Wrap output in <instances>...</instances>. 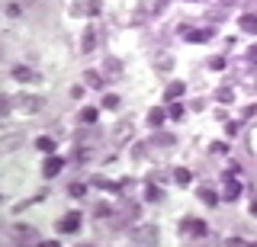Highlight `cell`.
<instances>
[{
    "label": "cell",
    "instance_id": "ffe728a7",
    "mask_svg": "<svg viewBox=\"0 0 257 247\" xmlns=\"http://www.w3.org/2000/svg\"><path fill=\"white\" fill-rule=\"evenodd\" d=\"M96 10H100V4H96V0H87V4L74 7V13H96Z\"/></svg>",
    "mask_w": 257,
    "mask_h": 247
},
{
    "label": "cell",
    "instance_id": "d6a6232c",
    "mask_svg": "<svg viewBox=\"0 0 257 247\" xmlns=\"http://www.w3.org/2000/svg\"><path fill=\"white\" fill-rule=\"evenodd\" d=\"M251 215H257V199H254V202H251Z\"/></svg>",
    "mask_w": 257,
    "mask_h": 247
},
{
    "label": "cell",
    "instance_id": "ac0fdd59",
    "mask_svg": "<svg viewBox=\"0 0 257 247\" xmlns=\"http://www.w3.org/2000/svg\"><path fill=\"white\" fill-rule=\"evenodd\" d=\"M174 183H180V186L190 183V170H187V167H177V170H174Z\"/></svg>",
    "mask_w": 257,
    "mask_h": 247
},
{
    "label": "cell",
    "instance_id": "2e32d148",
    "mask_svg": "<svg viewBox=\"0 0 257 247\" xmlns=\"http://www.w3.org/2000/svg\"><path fill=\"white\" fill-rule=\"evenodd\" d=\"M164 119H167V113H164V109H158V106H155V109H151V113H148V122L155 125V129H158L161 122H164Z\"/></svg>",
    "mask_w": 257,
    "mask_h": 247
},
{
    "label": "cell",
    "instance_id": "f546056e",
    "mask_svg": "<svg viewBox=\"0 0 257 247\" xmlns=\"http://www.w3.org/2000/svg\"><path fill=\"white\" fill-rule=\"evenodd\" d=\"M225 132H228L231 138H235V135H238V122H228V125H225Z\"/></svg>",
    "mask_w": 257,
    "mask_h": 247
},
{
    "label": "cell",
    "instance_id": "f1b7e54d",
    "mask_svg": "<svg viewBox=\"0 0 257 247\" xmlns=\"http://www.w3.org/2000/svg\"><path fill=\"white\" fill-rule=\"evenodd\" d=\"M71 196H84V186H80V183H71Z\"/></svg>",
    "mask_w": 257,
    "mask_h": 247
},
{
    "label": "cell",
    "instance_id": "5b68a950",
    "mask_svg": "<svg viewBox=\"0 0 257 247\" xmlns=\"http://www.w3.org/2000/svg\"><path fill=\"white\" fill-rule=\"evenodd\" d=\"M77 228H80V215H77V212H68V215L58 221V231H61V234H74Z\"/></svg>",
    "mask_w": 257,
    "mask_h": 247
},
{
    "label": "cell",
    "instance_id": "7c38bea8",
    "mask_svg": "<svg viewBox=\"0 0 257 247\" xmlns=\"http://www.w3.org/2000/svg\"><path fill=\"white\" fill-rule=\"evenodd\" d=\"M238 23H241V29H244V33H251V36L257 33V17H254V13H244Z\"/></svg>",
    "mask_w": 257,
    "mask_h": 247
},
{
    "label": "cell",
    "instance_id": "3957f363",
    "mask_svg": "<svg viewBox=\"0 0 257 247\" xmlns=\"http://www.w3.org/2000/svg\"><path fill=\"white\" fill-rule=\"evenodd\" d=\"M36 231H32L29 225H16L13 228V244H36Z\"/></svg>",
    "mask_w": 257,
    "mask_h": 247
},
{
    "label": "cell",
    "instance_id": "5bb4252c",
    "mask_svg": "<svg viewBox=\"0 0 257 247\" xmlns=\"http://www.w3.org/2000/svg\"><path fill=\"white\" fill-rule=\"evenodd\" d=\"M13 77H16V81H23V84H26V81H36V74H32V71L29 68H13Z\"/></svg>",
    "mask_w": 257,
    "mask_h": 247
},
{
    "label": "cell",
    "instance_id": "6da1fadb",
    "mask_svg": "<svg viewBox=\"0 0 257 247\" xmlns=\"http://www.w3.org/2000/svg\"><path fill=\"white\" fill-rule=\"evenodd\" d=\"M13 109H16V113L32 116V113H42V109H45V100L32 97V93H20V97H13Z\"/></svg>",
    "mask_w": 257,
    "mask_h": 247
},
{
    "label": "cell",
    "instance_id": "4fadbf2b",
    "mask_svg": "<svg viewBox=\"0 0 257 247\" xmlns=\"http://www.w3.org/2000/svg\"><path fill=\"white\" fill-rule=\"evenodd\" d=\"M183 90H187V87H183L180 81H174V84H171V87H167V90H164V100H177V97H180Z\"/></svg>",
    "mask_w": 257,
    "mask_h": 247
},
{
    "label": "cell",
    "instance_id": "d6986e66",
    "mask_svg": "<svg viewBox=\"0 0 257 247\" xmlns=\"http://www.w3.org/2000/svg\"><path fill=\"white\" fill-rule=\"evenodd\" d=\"M96 116H100V113H96V109H93V106H87V109H80V122H87V125H93V122H96Z\"/></svg>",
    "mask_w": 257,
    "mask_h": 247
},
{
    "label": "cell",
    "instance_id": "d4e9b609",
    "mask_svg": "<svg viewBox=\"0 0 257 247\" xmlns=\"http://www.w3.org/2000/svg\"><path fill=\"white\" fill-rule=\"evenodd\" d=\"M167 116H171V119H180L183 116V106H180V103H174V106L167 109Z\"/></svg>",
    "mask_w": 257,
    "mask_h": 247
},
{
    "label": "cell",
    "instance_id": "8992f818",
    "mask_svg": "<svg viewBox=\"0 0 257 247\" xmlns=\"http://www.w3.org/2000/svg\"><path fill=\"white\" fill-rule=\"evenodd\" d=\"M183 39H187V42H209V39H212V29H183Z\"/></svg>",
    "mask_w": 257,
    "mask_h": 247
},
{
    "label": "cell",
    "instance_id": "9a60e30c",
    "mask_svg": "<svg viewBox=\"0 0 257 247\" xmlns=\"http://www.w3.org/2000/svg\"><path fill=\"white\" fill-rule=\"evenodd\" d=\"M116 129H119V132H116V141H125V138H132V122H119Z\"/></svg>",
    "mask_w": 257,
    "mask_h": 247
},
{
    "label": "cell",
    "instance_id": "44dd1931",
    "mask_svg": "<svg viewBox=\"0 0 257 247\" xmlns=\"http://www.w3.org/2000/svg\"><path fill=\"white\" fill-rule=\"evenodd\" d=\"M199 199H203V202H206V205H215V202H219V196H215V193H212V189H206V186H203V189H199Z\"/></svg>",
    "mask_w": 257,
    "mask_h": 247
},
{
    "label": "cell",
    "instance_id": "4dcf8cb0",
    "mask_svg": "<svg viewBox=\"0 0 257 247\" xmlns=\"http://www.w3.org/2000/svg\"><path fill=\"white\" fill-rule=\"evenodd\" d=\"M225 151H228V148H225L222 141H215V145H212V154H225Z\"/></svg>",
    "mask_w": 257,
    "mask_h": 247
},
{
    "label": "cell",
    "instance_id": "1f68e13d",
    "mask_svg": "<svg viewBox=\"0 0 257 247\" xmlns=\"http://www.w3.org/2000/svg\"><path fill=\"white\" fill-rule=\"evenodd\" d=\"M247 61H254V65H257V49H247Z\"/></svg>",
    "mask_w": 257,
    "mask_h": 247
},
{
    "label": "cell",
    "instance_id": "e0dca14e",
    "mask_svg": "<svg viewBox=\"0 0 257 247\" xmlns=\"http://www.w3.org/2000/svg\"><path fill=\"white\" fill-rule=\"evenodd\" d=\"M215 97H219V103H235V87H222Z\"/></svg>",
    "mask_w": 257,
    "mask_h": 247
},
{
    "label": "cell",
    "instance_id": "484cf974",
    "mask_svg": "<svg viewBox=\"0 0 257 247\" xmlns=\"http://www.w3.org/2000/svg\"><path fill=\"white\" fill-rule=\"evenodd\" d=\"M10 97H4V93H0V116H4V113H10Z\"/></svg>",
    "mask_w": 257,
    "mask_h": 247
},
{
    "label": "cell",
    "instance_id": "ba28073f",
    "mask_svg": "<svg viewBox=\"0 0 257 247\" xmlns=\"http://www.w3.org/2000/svg\"><path fill=\"white\" fill-rule=\"evenodd\" d=\"M132 237H135L139 244H158V231H155V228H139Z\"/></svg>",
    "mask_w": 257,
    "mask_h": 247
},
{
    "label": "cell",
    "instance_id": "277c9868",
    "mask_svg": "<svg viewBox=\"0 0 257 247\" xmlns=\"http://www.w3.org/2000/svg\"><path fill=\"white\" fill-rule=\"evenodd\" d=\"M103 77H106V81H119V77H122V61L103 58Z\"/></svg>",
    "mask_w": 257,
    "mask_h": 247
},
{
    "label": "cell",
    "instance_id": "603a6c76",
    "mask_svg": "<svg viewBox=\"0 0 257 247\" xmlns=\"http://www.w3.org/2000/svg\"><path fill=\"white\" fill-rule=\"evenodd\" d=\"M103 106H106V109H119V97H116V93H109V97H103Z\"/></svg>",
    "mask_w": 257,
    "mask_h": 247
},
{
    "label": "cell",
    "instance_id": "52a82bcc",
    "mask_svg": "<svg viewBox=\"0 0 257 247\" xmlns=\"http://www.w3.org/2000/svg\"><path fill=\"white\" fill-rule=\"evenodd\" d=\"M80 52H84V55L96 52V29H93V26H87V33H84V42H80Z\"/></svg>",
    "mask_w": 257,
    "mask_h": 247
},
{
    "label": "cell",
    "instance_id": "7a4b0ae2",
    "mask_svg": "<svg viewBox=\"0 0 257 247\" xmlns=\"http://www.w3.org/2000/svg\"><path fill=\"white\" fill-rule=\"evenodd\" d=\"M180 231H187V234H193V237H203V234H209V225L203 218H183Z\"/></svg>",
    "mask_w": 257,
    "mask_h": 247
},
{
    "label": "cell",
    "instance_id": "83f0119b",
    "mask_svg": "<svg viewBox=\"0 0 257 247\" xmlns=\"http://www.w3.org/2000/svg\"><path fill=\"white\" fill-rule=\"evenodd\" d=\"M145 196H148V199H161V189L158 186H148V189H145Z\"/></svg>",
    "mask_w": 257,
    "mask_h": 247
},
{
    "label": "cell",
    "instance_id": "9c48e42d",
    "mask_svg": "<svg viewBox=\"0 0 257 247\" xmlns=\"http://www.w3.org/2000/svg\"><path fill=\"white\" fill-rule=\"evenodd\" d=\"M238 196H241V183L231 180V173H228V177H225V199L231 202V199H238Z\"/></svg>",
    "mask_w": 257,
    "mask_h": 247
},
{
    "label": "cell",
    "instance_id": "7402d4cb",
    "mask_svg": "<svg viewBox=\"0 0 257 247\" xmlns=\"http://www.w3.org/2000/svg\"><path fill=\"white\" fill-rule=\"evenodd\" d=\"M36 148L39 151H55V141L48 138V135H42V138H36Z\"/></svg>",
    "mask_w": 257,
    "mask_h": 247
},
{
    "label": "cell",
    "instance_id": "30bf717a",
    "mask_svg": "<svg viewBox=\"0 0 257 247\" xmlns=\"http://www.w3.org/2000/svg\"><path fill=\"white\" fill-rule=\"evenodd\" d=\"M61 167H64L61 157H48V161L42 164V173H45V177H55V173H61Z\"/></svg>",
    "mask_w": 257,
    "mask_h": 247
},
{
    "label": "cell",
    "instance_id": "8fae6325",
    "mask_svg": "<svg viewBox=\"0 0 257 247\" xmlns=\"http://www.w3.org/2000/svg\"><path fill=\"white\" fill-rule=\"evenodd\" d=\"M23 141H26L23 135H7V138H0V151H16Z\"/></svg>",
    "mask_w": 257,
    "mask_h": 247
},
{
    "label": "cell",
    "instance_id": "cb8c5ba5",
    "mask_svg": "<svg viewBox=\"0 0 257 247\" xmlns=\"http://www.w3.org/2000/svg\"><path fill=\"white\" fill-rule=\"evenodd\" d=\"M84 77H87V84H90V87H100V84H103V81H100V74H96V71H87Z\"/></svg>",
    "mask_w": 257,
    "mask_h": 247
},
{
    "label": "cell",
    "instance_id": "4316f807",
    "mask_svg": "<svg viewBox=\"0 0 257 247\" xmlns=\"http://www.w3.org/2000/svg\"><path fill=\"white\" fill-rule=\"evenodd\" d=\"M209 68H212V71H222V68H225V58H219V55H215V58L209 61Z\"/></svg>",
    "mask_w": 257,
    "mask_h": 247
}]
</instances>
